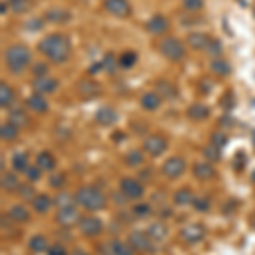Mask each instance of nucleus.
Returning <instances> with one entry per match:
<instances>
[{
    "label": "nucleus",
    "instance_id": "de8ad7c7",
    "mask_svg": "<svg viewBox=\"0 0 255 255\" xmlns=\"http://www.w3.org/2000/svg\"><path fill=\"white\" fill-rule=\"evenodd\" d=\"M182 7L189 12H197L204 7V0H182Z\"/></svg>",
    "mask_w": 255,
    "mask_h": 255
},
{
    "label": "nucleus",
    "instance_id": "79ce46f5",
    "mask_svg": "<svg viewBox=\"0 0 255 255\" xmlns=\"http://www.w3.org/2000/svg\"><path fill=\"white\" fill-rule=\"evenodd\" d=\"M125 160H126L128 165L138 167V165H141V163H143V153L139 150H133V151H129V153L126 155Z\"/></svg>",
    "mask_w": 255,
    "mask_h": 255
},
{
    "label": "nucleus",
    "instance_id": "9b49d317",
    "mask_svg": "<svg viewBox=\"0 0 255 255\" xmlns=\"http://www.w3.org/2000/svg\"><path fill=\"white\" fill-rule=\"evenodd\" d=\"M56 223L60 226H65V228H68V226H73V225H79L82 216L80 213L77 211L75 208H67V209H58V213H56Z\"/></svg>",
    "mask_w": 255,
    "mask_h": 255
},
{
    "label": "nucleus",
    "instance_id": "2f4dec72",
    "mask_svg": "<svg viewBox=\"0 0 255 255\" xmlns=\"http://www.w3.org/2000/svg\"><path fill=\"white\" fill-rule=\"evenodd\" d=\"M20 187V182L17 179L15 174H10V172H2V189L7 192H12V191H17Z\"/></svg>",
    "mask_w": 255,
    "mask_h": 255
},
{
    "label": "nucleus",
    "instance_id": "09e8293b",
    "mask_svg": "<svg viewBox=\"0 0 255 255\" xmlns=\"http://www.w3.org/2000/svg\"><path fill=\"white\" fill-rule=\"evenodd\" d=\"M211 143L218 148H223L226 146V143H228V138H226V134L221 133V131H215V133L211 134Z\"/></svg>",
    "mask_w": 255,
    "mask_h": 255
},
{
    "label": "nucleus",
    "instance_id": "b1692460",
    "mask_svg": "<svg viewBox=\"0 0 255 255\" xmlns=\"http://www.w3.org/2000/svg\"><path fill=\"white\" fill-rule=\"evenodd\" d=\"M209 114H211L209 108L201 104V102H196V104H192L191 108L187 109V116L191 118L192 121H204V119L209 118Z\"/></svg>",
    "mask_w": 255,
    "mask_h": 255
},
{
    "label": "nucleus",
    "instance_id": "9d476101",
    "mask_svg": "<svg viewBox=\"0 0 255 255\" xmlns=\"http://www.w3.org/2000/svg\"><path fill=\"white\" fill-rule=\"evenodd\" d=\"M186 170V162H184L180 157H172L168 158L165 163L162 165V172L163 175L168 177V179H177L179 175L184 174Z\"/></svg>",
    "mask_w": 255,
    "mask_h": 255
},
{
    "label": "nucleus",
    "instance_id": "6e6d98bb",
    "mask_svg": "<svg viewBox=\"0 0 255 255\" xmlns=\"http://www.w3.org/2000/svg\"><path fill=\"white\" fill-rule=\"evenodd\" d=\"M245 163H247V157L244 153H237V157H235V168L237 170H242V168L245 167Z\"/></svg>",
    "mask_w": 255,
    "mask_h": 255
},
{
    "label": "nucleus",
    "instance_id": "39448f33",
    "mask_svg": "<svg viewBox=\"0 0 255 255\" xmlns=\"http://www.w3.org/2000/svg\"><path fill=\"white\" fill-rule=\"evenodd\" d=\"M128 244L131 245V249L134 252L139 254H146V252H153V240L148 237V233L143 232H133L128 238Z\"/></svg>",
    "mask_w": 255,
    "mask_h": 255
},
{
    "label": "nucleus",
    "instance_id": "69168bd1",
    "mask_svg": "<svg viewBox=\"0 0 255 255\" xmlns=\"http://www.w3.org/2000/svg\"><path fill=\"white\" fill-rule=\"evenodd\" d=\"M9 2H14V0H9Z\"/></svg>",
    "mask_w": 255,
    "mask_h": 255
},
{
    "label": "nucleus",
    "instance_id": "ddd939ff",
    "mask_svg": "<svg viewBox=\"0 0 255 255\" xmlns=\"http://www.w3.org/2000/svg\"><path fill=\"white\" fill-rule=\"evenodd\" d=\"M121 192L125 194V197L128 199H139L145 192V187L134 179H123L121 180Z\"/></svg>",
    "mask_w": 255,
    "mask_h": 255
},
{
    "label": "nucleus",
    "instance_id": "cd10ccee",
    "mask_svg": "<svg viewBox=\"0 0 255 255\" xmlns=\"http://www.w3.org/2000/svg\"><path fill=\"white\" fill-rule=\"evenodd\" d=\"M36 165L43 172H51V170H55V167H56V160L49 151H41L38 155V158H36Z\"/></svg>",
    "mask_w": 255,
    "mask_h": 255
},
{
    "label": "nucleus",
    "instance_id": "7c9ffc66",
    "mask_svg": "<svg viewBox=\"0 0 255 255\" xmlns=\"http://www.w3.org/2000/svg\"><path fill=\"white\" fill-rule=\"evenodd\" d=\"M53 201L49 199L48 194H39L34 197V201H32V206H34V211L38 213V215H44V213L49 211V208H51Z\"/></svg>",
    "mask_w": 255,
    "mask_h": 255
},
{
    "label": "nucleus",
    "instance_id": "c9c22d12",
    "mask_svg": "<svg viewBox=\"0 0 255 255\" xmlns=\"http://www.w3.org/2000/svg\"><path fill=\"white\" fill-rule=\"evenodd\" d=\"M12 167H14L15 172H27V168H29V157L26 153H22V151H19V153H15L12 157Z\"/></svg>",
    "mask_w": 255,
    "mask_h": 255
},
{
    "label": "nucleus",
    "instance_id": "a878e982",
    "mask_svg": "<svg viewBox=\"0 0 255 255\" xmlns=\"http://www.w3.org/2000/svg\"><path fill=\"white\" fill-rule=\"evenodd\" d=\"M9 218L15 223H27L31 220V213L29 209H26V206H20V204H14L9 209Z\"/></svg>",
    "mask_w": 255,
    "mask_h": 255
},
{
    "label": "nucleus",
    "instance_id": "58836bf2",
    "mask_svg": "<svg viewBox=\"0 0 255 255\" xmlns=\"http://www.w3.org/2000/svg\"><path fill=\"white\" fill-rule=\"evenodd\" d=\"M101 63H102V70H106L109 75H113V73L116 72V67L119 65V60L114 56V53H106L104 60H102Z\"/></svg>",
    "mask_w": 255,
    "mask_h": 255
},
{
    "label": "nucleus",
    "instance_id": "dca6fc26",
    "mask_svg": "<svg viewBox=\"0 0 255 255\" xmlns=\"http://www.w3.org/2000/svg\"><path fill=\"white\" fill-rule=\"evenodd\" d=\"M26 106L36 114H44V113H48V109H49L48 101L41 96V94H32V96L27 97L26 99Z\"/></svg>",
    "mask_w": 255,
    "mask_h": 255
},
{
    "label": "nucleus",
    "instance_id": "3c124183",
    "mask_svg": "<svg viewBox=\"0 0 255 255\" xmlns=\"http://www.w3.org/2000/svg\"><path fill=\"white\" fill-rule=\"evenodd\" d=\"M63 184H65V175L63 174H55V175L49 177V186L51 187L60 189Z\"/></svg>",
    "mask_w": 255,
    "mask_h": 255
},
{
    "label": "nucleus",
    "instance_id": "a211bd4d",
    "mask_svg": "<svg viewBox=\"0 0 255 255\" xmlns=\"http://www.w3.org/2000/svg\"><path fill=\"white\" fill-rule=\"evenodd\" d=\"M96 121L102 126H111L118 121V113L109 106H104L96 113Z\"/></svg>",
    "mask_w": 255,
    "mask_h": 255
},
{
    "label": "nucleus",
    "instance_id": "2eb2a0df",
    "mask_svg": "<svg viewBox=\"0 0 255 255\" xmlns=\"http://www.w3.org/2000/svg\"><path fill=\"white\" fill-rule=\"evenodd\" d=\"M146 31L155 36L165 34L168 31V20L163 17V15H153V17L146 22Z\"/></svg>",
    "mask_w": 255,
    "mask_h": 255
},
{
    "label": "nucleus",
    "instance_id": "aec40b11",
    "mask_svg": "<svg viewBox=\"0 0 255 255\" xmlns=\"http://www.w3.org/2000/svg\"><path fill=\"white\" fill-rule=\"evenodd\" d=\"M44 17H46L48 22H53V24H63V22H68L70 17H72V14H70L68 10L61 9V7H55V9L46 10Z\"/></svg>",
    "mask_w": 255,
    "mask_h": 255
},
{
    "label": "nucleus",
    "instance_id": "7ed1b4c3",
    "mask_svg": "<svg viewBox=\"0 0 255 255\" xmlns=\"http://www.w3.org/2000/svg\"><path fill=\"white\" fill-rule=\"evenodd\" d=\"M75 199L80 206H84L89 211H99V209L106 208V204H108L104 192L96 186H82L75 192Z\"/></svg>",
    "mask_w": 255,
    "mask_h": 255
},
{
    "label": "nucleus",
    "instance_id": "bf43d9fd",
    "mask_svg": "<svg viewBox=\"0 0 255 255\" xmlns=\"http://www.w3.org/2000/svg\"><path fill=\"white\" fill-rule=\"evenodd\" d=\"M73 255H89V254H85L84 250H75V252H73Z\"/></svg>",
    "mask_w": 255,
    "mask_h": 255
},
{
    "label": "nucleus",
    "instance_id": "603ef678",
    "mask_svg": "<svg viewBox=\"0 0 255 255\" xmlns=\"http://www.w3.org/2000/svg\"><path fill=\"white\" fill-rule=\"evenodd\" d=\"M221 106H223L225 109H232L233 106H235V97H233V92H226L223 97H221Z\"/></svg>",
    "mask_w": 255,
    "mask_h": 255
},
{
    "label": "nucleus",
    "instance_id": "13d9d810",
    "mask_svg": "<svg viewBox=\"0 0 255 255\" xmlns=\"http://www.w3.org/2000/svg\"><path fill=\"white\" fill-rule=\"evenodd\" d=\"M27 27H31V29H41V27H43V22H41L39 19H34L32 22L27 24Z\"/></svg>",
    "mask_w": 255,
    "mask_h": 255
},
{
    "label": "nucleus",
    "instance_id": "c85d7f7f",
    "mask_svg": "<svg viewBox=\"0 0 255 255\" xmlns=\"http://www.w3.org/2000/svg\"><path fill=\"white\" fill-rule=\"evenodd\" d=\"M14 101H15L14 89H12L9 84L2 82V84H0V106H2L3 109H5V108H10L12 102H14Z\"/></svg>",
    "mask_w": 255,
    "mask_h": 255
},
{
    "label": "nucleus",
    "instance_id": "e2e57ef3",
    "mask_svg": "<svg viewBox=\"0 0 255 255\" xmlns=\"http://www.w3.org/2000/svg\"><path fill=\"white\" fill-rule=\"evenodd\" d=\"M252 143H254V146H255V129L252 131Z\"/></svg>",
    "mask_w": 255,
    "mask_h": 255
},
{
    "label": "nucleus",
    "instance_id": "20e7f679",
    "mask_svg": "<svg viewBox=\"0 0 255 255\" xmlns=\"http://www.w3.org/2000/svg\"><path fill=\"white\" fill-rule=\"evenodd\" d=\"M158 49H160V53L170 61H180L186 56L184 43L177 38H165L158 44Z\"/></svg>",
    "mask_w": 255,
    "mask_h": 255
},
{
    "label": "nucleus",
    "instance_id": "4d7b16f0",
    "mask_svg": "<svg viewBox=\"0 0 255 255\" xmlns=\"http://www.w3.org/2000/svg\"><path fill=\"white\" fill-rule=\"evenodd\" d=\"M48 255H67L65 249L61 245H55V247H49Z\"/></svg>",
    "mask_w": 255,
    "mask_h": 255
},
{
    "label": "nucleus",
    "instance_id": "4c0bfd02",
    "mask_svg": "<svg viewBox=\"0 0 255 255\" xmlns=\"http://www.w3.org/2000/svg\"><path fill=\"white\" fill-rule=\"evenodd\" d=\"M119 67L123 68H133L138 61V55L134 51H125L121 56H119Z\"/></svg>",
    "mask_w": 255,
    "mask_h": 255
},
{
    "label": "nucleus",
    "instance_id": "0eeeda50",
    "mask_svg": "<svg viewBox=\"0 0 255 255\" xmlns=\"http://www.w3.org/2000/svg\"><path fill=\"white\" fill-rule=\"evenodd\" d=\"M204 235H206V230H204V226L199 223L187 225L180 230V238H182L186 244H197V242L203 240Z\"/></svg>",
    "mask_w": 255,
    "mask_h": 255
},
{
    "label": "nucleus",
    "instance_id": "ea45409f",
    "mask_svg": "<svg viewBox=\"0 0 255 255\" xmlns=\"http://www.w3.org/2000/svg\"><path fill=\"white\" fill-rule=\"evenodd\" d=\"M203 155L206 157V160H209V162H220L221 160V148H218V146L213 145V143H209L208 146H204Z\"/></svg>",
    "mask_w": 255,
    "mask_h": 255
},
{
    "label": "nucleus",
    "instance_id": "412c9836",
    "mask_svg": "<svg viewBox=\"0 0 255 255\" xmlns=\"http://www.w3.org/2000/svg\"><path fill=\"white\" fill-rule=\"evenodd\" d=\"M209 70L211 73H215L218 77H228L232 73V65L228 63L225 58H213L211 63H209Z\"/></svg>",
    "mask_w": 255,
    "mask_h": 255
},
{
    "label": "nucleus",
    "instance_id": "5701e85b",
    "mask_svg": "<svg viewBox=\"0 0 255 255\" xmlns=\"http://www.w3.org/2000/svg\"><path fill=\"white\" fill-rule=\"evenodd\" d=\"M155 89H157V94L162 99H175L177 97V87L174 84H170L168 80H157L155 84Z\"/></svg>",
    "mask_w": 255,
    "mask_h": 255
},
{
    "label": "nucleus",
    "instance_id": "6ab92c4d",
    "mask_svg": "<svg viewBox=\"0 0 255 255\" xmlns=\"http://www.w3.org/2000/svg\"><path fill=\"white\" fill-rule=\"evenodd\" d=\"M77 92H79V96L82 97L90 99L101 92V87H99V84L94 80H80L79 84H77Z\"/></svg>",
    "mask_w": 255,
    "mask_h": 255
},
{
    "label": "nucleus",
    "instance_id": "4be33fe9",
    "mask_svg": "<svg viewBox=\"0 0 255 255\" xmlns=\"http://www.w3.org/2000/svg\"><path fill=\"white\" fill-rule=\"evenodd\" d=\"M9 123H12V125H15L20 129V128H27L31 125V118L29 114H26V111L24 109H12L10 114H9Z\"/></svg>",
    "mask_w": 255,
    "mask_h": 255
},
{
    "label": "nucleus",
    "instance_id": "e433bc0d",
    "mask_svg": "<svg viewBox=\"0 0 255 255\" xmlns=\"http://www.w3.org/2000/svg\"><path fill=\"white\" fill-rule=\"evenodd\" d=\"M174 201L179 206H187V204H191L194 201V194H192L191 189H180V191L175 192Z\"/></svg>",
    "mask_w": 255,
    "mask_h": 255
},
{
    "label": "nucleus",
    "instance_id": "f03ea898",
    "mask_svg": "<svg viewBox=\"0 0 255 255\" xmlns=\"http://www.w3.org/2000/svg\"><path fill=\"white\" fill-rule=\"evenodd\" d=\"M3 58H5V65L9 68V72L14 73V75H19L31 65L32 55L31 49L24 46V44H12L3 53Z\"/></svg>",
    "mask_w": 255,
    "mask_h": 255
},
{
    "label": "nucleus",
    "instance_id": "6e6552de",
    "mask_svg": "<svg viewBox=\"0 0 255 255\" xmlns=\"http://www.w3.org/2000/svg\"><path fill=\"white\" fill-rule=\"evenodd\" d=\"M99 252H101V255H133L134 250L131 249L129 244L113 240V242H109L108 245L99 247Z\"/></svg>",
    "mask_w": 255,
    "mask_h": 255
},
{
    "label": "nucleus",
    "instance_id": "423d86ee",
    "mask_svg": "<svg viewBox=\"0 0 255 255\" xmlns=\"http://www.w3.org/2000/svg\"><path fill=\"white\" fill-rule=\"evenodd\" d=\"M102 5H104V9L108 10L111 15L119 17V19H126L133 14V9H131L128 0H104Z\"/></svg>",
    "mask_w": 255,
    "mask_h": 255
},
{
    "label": "nucleus",
    "instance_id": "a18cd8bd",
    "mask_svg": "<svg viewBox=\"0 0 255 255\" xmlns=\"http://www.w3.org/2000/svg\"><path fill=\"white\" fill-rule=\"evenodd\" d=\"M31 72L36 79H39V77H48L49 67H48V63H44V61H39V63H34V67H32Z\"/></svg>",
    "mask_w": 255,
    "mask_h": 255
},
{
    "label": "nucleus",
    "instance_id": "393cba45",
    "mask_svg": "<svg viewBox=\"0 0 255 255\" xmlns=\"http://www.w3.org/2000/svg\"><path fill=\"white\" fill-rule=\"evenodd\" d=\"M167 235H168L167 225L160 223V221L158 223H151L150 228H148V237H150L153 242H157V244H162V242L167 238Z\"/></svg>",
    "mask_w": 255,
    "mask_h": 255
},
{
    "label": "nucleus",
    "instance_id": "680f3d73",
    "mask_svg": "<svg viewBox=\"0 0 255 255\" xmlns=\"http://www.w3.org/2000/svg\"><path fill=\"white\" fill-rule=\"evenodd\" d=\"M250 180H252V182L255 184V170L252 172V175H250Z\"/></svg>",
    "mask_w": 255,
    "mask_h": 255
},
{
    "label": "nucleus",
    "instance_id": "49530a36",
    "mask_svg": "<svg viewBox=\"0 0 255 255\" xmlns=\"http://www.w3.org/2000/svg\"><path fill=\"white\" fill-rule=\"evenodd\" d=\"M29 7H31V0H14V2H10V9L17 12V14L29 10Z\"/></svg>",
    "mask_w": 255,
    "mask_h": 255
},
{
    "label": "nucleus",
    "instance_id": "f257e3e1",
    "mask_svg": "<svg viewBox=\"0 0 255 255\" xmlns=\"http://www.w3.org/2000/svg\"><path fill=\"white\" fill-rule=\"evenodd\" d=\"M38 49L41 55L46 56L53 63H65L72 55V43L61 32H53L39 41Z\"/></svg>",
    "mask_w": 255,
    "mask_h": 255
},
{
    "label": "nucleus",
    "instance_id": "a19ab883",
    "mask_svg": "<svg viewBox=\"0 0 255 255\" xmlns=\"http://www.w3.org/2000/svg\"><path fill=\"white\" fill-rule=\"evenodd\" d=\"M192 204H194L196 211L206 213L208 209H209V206H211V201H209V197H208V196H197V197H194Z\"/></svg>",
    "mask_w": 255,
    "mask_h": 255
},
{
    "label": "nucleus",
    "instance_id": "f3484780",
    "mask_svg": "<svg viewBox=\"0 0 255 255\" xmlns=\"http://www.w3.org/2000/svg\"><path fill=\"white\" fill-rule=\"evenodd\" d=\"M209 41H211V38H209L208 34H204V32H191V34L187 36V46H191L194 51H203V49L208 48Z\"/></svg>",
    "mask_w": 255,
    "mask_h": 255
},
{
    "label": "nucleus",
    "instance_id": "864d4df0",
    "mask_svg": "<svg viewBox=\"0 0 255 255\" xmlns=\"http://www.w3.org/2000/svg\"><path fill=\"white\" fill-rule=\"evenodd\" d=\"M41 172H43V170H41L38 165H36V167H29V168H27V172H26L27 179L32 180V182H36V180L41 179Z\"/></svg>",
    "mask_w": 255,
    "mask_h": 255
},
{
    "label": "nucleus",
    "instance_id": "0e129e2a",
    "mask_svg": "<svg viewBox=\"0 0 255 255\" xmlns=\"http://www.w3.org/2000/svg\"><path fill=\"white\" fill-rule=\"evenodd\" d=\"M254 15H255V5H254Z\"/></svg>",
    "mask_w": 255,
    "mask_h": 255
},
{
    "label": "nucleus",
    "instance_id": "c03bdc74",
    "mask_svg": "<svg viewBox=\"0 0 255 255\" xmlns=\"http://www.w3.org/2000/svg\"><path fill=\"white\" fill-rule=\"evenodd\" d=\"M17 192H19V196L22 197L24 201H34L36 191H34V187L29 186V184H20Z\"/></svg>",
    "mask_w": 255,
    "mask_h": 255
},
{
    "label": "nucleus",
    "instance_id": "bb28decb",
    "mask_svg": "<svg viewBox=\"0 0 255 255\" xmlns=\"http://www.w3.org/2000/svg\"><path fill=\"white\" fill-rule=\"evenodd\" d=\"M139 104H141V108L146 111H155L160 108V104H162V97H160L157 92H146V94H143L141 99H139Z\"/></svg>",
    "mask_w": 255,
    "mask_h": 255
},
{
    "label": "nucleus",
    "instance_id": "4468645a",
    "mask_svg": "<svg viewBox=\"0 0 255 255\" xmlns=\"http://www.w3.org/2000/svg\"><path fill=\"white\" fill-rule=\"evenodd\" d=\"M143 150H145L146 153H150L151 157H158V155H162L163 151L167 150V141L162 136L153 134V136H148L145 139V143H143Z\"/></svg>",
    "mask_w": 255,
    "mask_h": 255
},
{
    "label": "nucleus",
    "instance_id": "37998d69",
    "mask_svg": "<svg viewBox=\"0 0 255 255\" xmlns=\"http://www.w3.org/2000/svg\"><path fill=\"white\" fill-rule=\"evenodd\" d=\"M206 51L209 53V56L213 58H220V55L223 53V46H221V41L220 39H211L206 48Z\"/></svg>",
    "mask_w": 255,
    "mask_h": 255
},
{
    "label": "nucleus",
    "instance_id": "052dcab7",
    "mask_svg": "<svg viewBox=\"0 0 255 255\" xmlns=\"http://www.w3.org/2000/svg\"><path fill=\"white\" fill-rule=\"evenodd\" d=\"M250 223H252V228H255V215L250 218Z\"/></svg>",
    "mask_w": 255,
    "mask_h": 255
},
{
    "label": "nucleus",
    "instance_id": "c756f323",
    "mask_svg": "<svg viewBox=\"0 0 255 255\" xmlns=\"http://www.w3.org/2000/svg\"><path fill=\"white\" fill-rule=\"evenodd\" d=\"M215 168H213L211 163H206V162H201V163H196L194 165V175L197 177L199 180H209L215 177Z\"/></svg>",
    "mask_w": 255,
    "mask_h": 255
},
{
    "label": "nucleus",
    "instance_id": "473e14b6",
    "mask_svg": "<svg viewBox=\"0 0 255 255\" xmlns=\"http://www.w3.org/2000/svg\"><path fill=\"white\" fill-rule=\"evenodd\" d=\"M53 203H55V206L58 209H67V208H75L77 199L75 196L68 194V192H60V194H56Z\"/></svg>",
    "mask_w": 255,
    "mask_h": 255
},
{
    "label": "nucleus",
    "instance_id": "8fccbe9b",
    "mask_svg": "<svg viewBox=\"0 0 255 255\" xmlns=\"http://www.w3.org/2000/svg\"><path fill=\"white\" fill-rule=\"evenodd\" d=\"M133 213L139 218H146L151 213V208L148 206V204H136V206L133 208Z\"/></svg>",
    "mask_w": 255,
    "mask_h": 255
},
{
    "label": "nucleus",
    "instance_id": "1a4fd4ad",
    "mask_svg": "<svg viewBox=\"0 0 255 255\" xmlns=\"http://www.w3.org/2000/svg\"><path fill=\"white\" fill-rule=\"evenodd\" d=\"M60 87V82L56 79H53V77H39V79H34L32 80V89H34L36 94H41V96H44V94H53L56 92Z\"/></svg>",
    "mask_w": 255,
    "mask_h": 255
},
{
    "label": "nucleus",
    "instance_id": "f704fd0d",
    "mask_svg": "<svg viewBox=\"0 0 255 255\" xmlns=\"http://www.w3.org/2000/svg\"><path fill=\"white\" fill-rule=\"evenodd\" d=\"M29 249H31L34 254H43V252H48V250H49L48 240H46V238H44L43 235H36V237H32L31 240H29Z\"/></svg>",
    "mask_w": 255,
    "mask_h": 255
},
{
    "label": "nucleus",
    "instance_id": "5fc2aeb1",
    "mask_svg": "<svg viewBox=\"0 0 255 255\" xmlns=\"http://www.w3.org/2000/svg\"><path fill=\"white\" fill-rule=\"evenodd\" d=\"M197 89H199L201 94H204V96H206V94H209L213 90V84L209 80H201L199 84H197Z\"/></svg>",
    "mask_w": 255,
    "mask_h": 255
},
{
    "label": "nucleus",
    "instance_id": "72a5a7b5",
    "mask_svg": "<svg viewBox=\"0 0 255 255\" xmlns=\"http://www.w3.org/2000/svg\"><path fill=\"white\" fill-rule=\"evenodd\" d=\"M0 136H2L3 141H14L19 136V128L12 125V123H3L2 128H0Z\"/></svg>",
    "mask_w": 255,
    "mask_h": 255
},
{
    "label": "nucleus",
    "instance_id": "f8f14e48",
    "mask_svg": "<svg viewBox=\"0 0 255 255\" xmlns=\"http://www.w3.org/2000/svg\"><path fill=\"white\" fill-rule=\"evenodd\" d=\"M79 228L82 232V235L85 237H97L101 235L102 232V221L99 218H92V216H85L80 220Z\"/></svg>",
    "mask_w": 255,
    "mask_h": 255
}]
</instances>
